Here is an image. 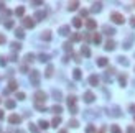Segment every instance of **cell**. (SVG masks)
I'll use <instances>...</instances> for the list:
<instances>
[{
	"instance_id": "4",
	"label": "cell",
	"mask_w": 135,
	"mask_h": 133,
	"mask_svg": "<svg viewBox=\"0 0 135 133\" xmlns=\"http://www.w3.org/2000/svg\"><path fill=\"white\" fill-rule=\"evenodd\" d=\"M82 99H84L86 104H92L94 99H96V95H94L91 90H86V92H84V95H82Z\"/></svg>"
},
{
	"instance_id": "29",
	"label": "cell",
	"mask_w": 135,
	"mask_h": 133,
	"mask_svg": "<svg viewBox=\"0 0 135 133\" xmlns=\"http://www.w3.org/2000/svg\"><path fill=\"white\" fill-rule=\"evenodd\" d=\"M73 77L76 79V81H79V79L82 77V76H81V69H74L73 71Z\"/></svg>"
},
{
	"instance_id": "28",
	"label": "cell",
	"mask_w": 135,
	"mask_h": 133,
	"mask_svg": "<svg viewBox=\"0 0 135 133\" xmlns=\"http://www.w3.org/2000/svg\"><path fill=\"white\" fill-rule=\"evenodd\" d=\"M5 107L7 109H15V100H12V99L5 100Z\"/></svg>"
},
{
	"instance_id": "48",
	"label": "cell",
	"mask_w": 135,
	"mask_h": 133,
	"mask_svg": "<svg viewBox=\"0 0 135 133\" xmlns=\"http://www.w3.org/2000/svg\"><path fill=\"white\" fill-rule=\"evenodd\" d=\"M0 66H7V59L3 56H0Z\"/></svg>"
},
{
	"instance_id": "2",
	"label": "cell",
	"mask_w": 135,
	"mask_h": 133,
	"mask_svg": "<svg viewBox=\"0 0 135 133\" xmlns=\"http://www.w3.org/2000/svg\"><path fill=\"white\" fill-rule=\"evenodd\" d=\"M110 20L114 21V23H117V25H122L124 21H125L124 15H122V13H119V12H112L110 13Z\"/></svg>"
},
{
	"instance_id": "7",
	"label": "cell",
	"mask_w": 135,
	"mask_h": 133,
	"mask_svg": "<svg viewBox=\"0 0 135 133\" xmlns=\"http://www.w3.org/2000/svg\"><path fill=\"white\" fill-rule=\"evenodd\" d=\"M8 122L13 123V125H17V123L21 122V117H20V115H17V113H13V115H10V117H8Z\"/></svg>"
},
{
	"instance_id": "36",
	"label": "cell",
	"mask_w": 135,
	"mask_h": 133,
	"mask_svg": "<svg viewBox=\"0 0 135 133\" xmlns=\"http://www.w3.org/2000/svg\"><path fill=\"white\" fill-rule=\"evenodd\" d=\"M73 25H74V28H81V26H82V21H81V18H74Z\"/></svg>"
},
{
	"instance_id": "40",
	"label": "cell",
	"mask_w": 135,
	"mask_h": 133,
	"mask_svg": "<svg viewBox=\"0 0 135 133\" xmlns=\"http://www.w3.org/2000/svg\"><path fill=\"white\" fill-rule=\"evenodd\" d=\"M28 128H30V131H31V133H40L38 127H36V125H33V123H30V127H28Z\"/></svg>"
},
{
	"instance_id": "24",
	"label": "cell",
	"mask_w": 135,
	"mask_h": 133,
	"mask_svg": "<svg viewBox=\"0 0 135 133\" xmlns=\"http://www.w3.org/2000/svg\"><path fill=\"white\" fill-rule=\"evenodd\" d=\"M44 16H46V12H36V13H35V20H43L44 18Z\"/></svg>"
},
{
	"instance_id": "41",
	"label": "cell",
	"mask_w": 135,
	"mask_h": 133,
	"mask_svg": "<svg viewBox=\"0 0 135 133\" xmlns=\"http://www.w3.org/2000/svg\"><path fill=\"white\" fill-rule=\"evenodd\" d=\"M69 127H71V128H78V127H79V122L73 118V120H69Z\"/></svg>"
},
{
	"instance_id": "9",
	"label": "cell",
	"mask_w": 135,
	"mask_h": 133,
	"mask_svg": "<svg viewBox=\"0 0 135 133\" xmlns=\"http://www.w3.org/2000/svg\"><path fill=\"white\" fill-rule=\"evenodd\" d=\"M69 31H71V28L68 25H63L61 28H59V35L61 36H68V35H69Z\"/></svg>"
},
{
	"instance_id": "14",
	"label": "cell",
	"mask_w": 135,
	"mask_h": 133,
	"mask_svg": "<svg viewBox=\"0 0 135 133\" xmlns=\"http://www.w3.org/2000/svg\"><path fill=\"white\" fill-rule=\"evenodd\" d=\"M104 48H106L107 51H112V49H115V41H112V39H109V41L106 43V46H104Z\"/></svg>"
},
{
	"instance_id": "50",
	"label": "cell",
	"mask_w": 135,
	"mask_h": 133,
	"mask_svg": "<svg viewBox=\"0 0 135 133\" xmlns=\"http://www.w3.org/2000/svg\"><path fill=\"white\" fill-rule=\"evenodd\" d=\"M5 41H7L5 35H2V33H0V44H3V43H5Z\"/></svg>"
},
{
	"instance_id": "30",
	"label": "cell",
	"mask_w": 135,
	"mask_h": 133,
	"mask_svg": "<svg viewBox=\"0 0 135 133\" xmlns=\"http://www.w3.org/2000/svg\"><path fill=\"white\" fill-rule=\"evenodd\" d=\"M25 61H26V63H33V61H35V54H33V53H28V54L25 56Z\"/></svg>"
},
{
	"instance_id": "17",
	"label": "cell",
	"mask_w": 135,
	"mask_h": 133,
	"mask_svg": "<svg viewBox=\"0 0 135 133\" xmlns=\"http://www.w3.org/2000/svg\"><path fill=\"white\" fill-rule=\"evenodd\" d=\"M86 26L89 30H94L97 26V23H96V20H91V18H87V21H86Z\"/></svg>"
},
{
	"instance_id": "56",
	"label": "cell",
	"mask_w": 135,
	"mask_h": 133,
	"mask_svg": "<svg viewBox=\"0 0 135 133\" xmlns=\"http://www.w3.org/2000/svg\"><path fill=\"white\" fill-rule=\"evenodd\" d=\"M81 16H87V10H81Z\"/></svg>"
},
{
	"instance_id": "8",
	"label": "cell",
	"mask_w": 135,
	"mask_h": 133,
	"mask_svg": "<svg viewBox=\"0 0 135 133\" xmlns=\"http://www.w3.org/2000/svg\"><path fill=\"white\" fill-rule=\"evenodd\" d=\"M84 117H86V118H97L99 117V112H97V110H86Z\"/></svg>"
},
{
	"instance_id": "32",
	"label": "cell",
	"mask_w": 135,
	"mask_h": 133,
	"mask_svg": "<svg viewBox=\"0 0 135 133\" xmlns=\"http://www.w3.org/2000/svg\"><path fill=\"white\" fill-rule=\"evenodd\" d=\"M112 115H114V117H122V112H120L119 107H114L112 109Z\"/></svg>"
},
{
	"instance_id": "34",
	"label": "cell",
	"mask_w": 135,
	"mask_h": 133,
	"mask_svg": "<svg viewBox=\"0 0 135 133\" xmlns=\"http://www.w3.org/2000/svg\"><path fill=\"white\" fill-rule=\"evenodd\" d=\"M23 13H25V7H18L15 10V15L17 16H23Z\"/></svg>"
},
{
	"instance_id": "49",
	"label": "cell",
	"mask_w": 135,
	"mask_h": 133,
	"mask_svg": "<svg viewBox=\"0 0 135 133\" xmlns=\"http://www.w3.org/2000/svg\"><path fill=\"white\" fill-rule=\"evenodd\" d=\"M125 133H135V127H127Z\"/></svg>"
},
{
	"instance_id": "59",
	"label": "cell",
	"mask_w": 135,
	"mask_h": 133,
	"mask_svg": "<svg viewBox=\"0 0 135 133\" xmlns=\"http://www.w3.org/2000/svg\"><path fill=\"white\" fill-rule=\"evenodd\" d=\"M99 133H106V128L102 127V128H101V131H99Z\"/></svg>"
},
{
	"instance_id": "54",
	"label": "cell",
	"mask_w": 135,
	"mask_h": 133,
	"mask_svg": "<svg viewBox=\"0 0 135 133\" xmlns=\"http://www.w3.org/2000/svg\"><path fill=\"white\" fill-rule=\"evenodd\" d=\"M69 110H71V113H73V115L78 113V107H73V109H69Z\"/></svg>"
},
{
	"instance_id": "10",
	"label": "cell",
	"mask_w": 135,
	"mask_h": 133,
	"mask_svg": "<svg viewBox=\"0 0 135 133\" xmlns=\"http://www.w3.org/2000/svg\"><path fill=\"white\" fill-rule=\"evenodd\" d=\"M107 64H109L107 57H104V56H102V57H99V59H97V66H99V68H106Z\"/></svg>"
},
{
	"instance_id": "46",
	"label": "cell",
	"mask_w": 135,
	"mask_h": 133,
	"mask_svg": "<svg viewBox=\"0 0 135 133\" xmlns=\"http://www.w3.org/2000/svg\"><path fill=\"white\" fill-rule=\"evenodd\" d=\"M114 72H115V69L112 68V66H107V72L106 74H109V76H110V74H114Z\"/></svg>"
},
{
	"instance_id": "35",
	"label": "cell",
	"mask_w": 135,
	"mask_h": 133,
	"mask_svg": "<svg viewBox=\"0 0 135 133\" xmlns=\"http://www.w3.org/2000/svg\"><path fill=\"white\" fill-rule=\"evenodd\" d=\"M38 125H40V128H43V130H46V128L49 127V123H48L46 120H40V122H38Z\"/></svg>"
},
{
	"instance_id": "60",
	"label": "cell",
	"mask_w": 135,
	"mask_h": 133,
	"mask_svg": "<svg viewBox=\"0 0 135 133\" xmlns=\"http://www.w3.org/2000/svg\"><path fill=\"white\" fill-rule=\"evenodd\" d=\"M17 133H25V131L23 130H17Z\"/></svg>"
},
{
	"instance_id": "19",
	"label": "cell",
	"mask_w": 135,
	"mask_h": 133,
	"mask_svg": "<svg viewBox=\"0 0 135 133\" xmlns=\"http://www.w3.org/2000/svg\"><path fill=\"white\" fill-rule=\"evenodd\" d=\"M53 71H55V68H53L51 64H48L46 71H44V76H46V77H51V76H53Z\"/></svg>"
},
{
	"instance_id": "21",
	"label": "cell",
	"mask_w": 135,
	"mask_h": 133,
	"mask_svg": "<svg viewBox=\"0 0 135 133\" xmlns=\"http://www.w3.org/2000/svg\"><path fill=\"white\" fill-rule=\"evenodd\" d=\"M59 123H61V117H59V115H56V117L51 120V127H56V128H58Z\"/></svg>"
},
{
	"instance_id": "55",
	"label": "cell",
	"mask_w": 135,
	"mask_h": 133,
	"mask_svg": "<svg viewBox=\"0 0 135 133\" xmlns=\"http://www.w3.org/2000/svg\"><path fill=\"white\" fill-rule=\"evenodd\" d=\"M130 25H132L133 28H135V16H132V18H130Z\"/></svg>"
},
{
	"instance_id": "57",
	"label": "cell",
	"mask_w": 135,
	"mask_h": 133,
	"mask_svg": "<svg viewBox=\"0 0 135 133\" xmlns=\"http://www.w3.org/2000/svg\"><path fill=\"white\" fill-rule=\"evenodd\" d=\"M3 8H5V3H3V2H0V10H3Z\"/></svg>"
},
{
	"instance_id": "63",
	"label": "cell",
	"mask_w": 135,
	"mask_h": 133,
	"mask_svg": "<svg viewBox=\"0 0 135 133\" xmlns=\"http://www.w3.org/2000/svg\"><path fill=\"white\" fill-rule=\"evenodd\" d=\"M133 84H135V82H133Z\"/></svg>"
},
{
	"instance_id": "47",
	"label": "cell",
	"mask_w": 135,
	"mask_h": 133,
	"mask_svg": "<svg viewBox=\"0 0 135 133\" xmlns=\"http://www.w3.org/2000/svg\"><path fill=\"white\" fill-rule=\"evenodd\" d=\"M5 28H13V21H12V20L5 21Z\"/></svg>"
},
{
	"instance_id": "51",
	"label": "cell",
	"mask_w": 135,
	"mask_h": 133,
	"mask_svg": "<svg viewBox=\"0 0 135 133\" xmlns=\"http://www.w3.org/2000/svg\"><path fill=\"white\" fill-rule=\"evenodd\" d=\"M20 71H21V72H28V66H26V64H23V66L20 68Z\"/></svg>"
},
{
	"instance_id": "13",
	"label": "cell",
	"mask_w": 135,
	"mask_h": 133,
	"mask_svg": "<svg viewBox=\"0 0 135 133\" xmlns=\"http://www.w3.org/2000/svg\"><path fill=\"white\" fill-rule=\"evenodd\" d=\"M68 105H69V109L76 107V95H69L68 97Z\"/></svg>"
},
{
	"instance_id": "11",
	"label": "cell",
	"mask_w": 135,
	"mask_h": 133,
	"mask_svg": "<svg viewBox=\"0 0 135 133\" xmlns=\"http://www.w3.org/2000/svg\"><path fill=\"white\" fill-rule=\"evenodd\" d=\"M89 84H91V86H99V76L92 74V76L89 77Z\"/></svg>"
},
{
	"instance_id": "58",
	"label": "cell",
	"mask_w": 135,
	"mask_h": 133,
	"mask_svg": "<svg viewBox=\"0 0 135 133\" xmlns=\"http://www.w3.org/2000/svg\"><path fill=\"white\" fill-rule=\"evenodd\" d=\"M3 117H5V115H3V112L0 110V120H3Z\"/></svg>"
},
{
	"instance_id": "44",
	"label": "cell",
	"mask_w": 135,
	"mask_h": 133,
	"mask_svg": "<svg viewBox=\"0 0 135 133\" xmlns=\"http://www.w3.org/2000/svg\"><path fill=\"white\" fill-rule=\"evenodd\" d=\"M79 39H82L81 35H73V36H71V41H79Z\"/></svg>"
},
{
	"instance_id": "39",
	"label": "cell",
	"mask_w": 135,
	"mask_h": 133,
	"mask_svg": "<svg viewBox=\"0 0 135 133\" xmlns=\"http://www.w3.org/2000/svg\"><path fill=\"white\" fill-rule=\"evenodd\" d=\"M101 35H99V33H96V35H94V36H92V41L94 43H96V44H99V43H101Z\"/></svg>"
},
{
	"instance_id": "1",
	"label": "cell",
	"mask_w": 135,
	"mask_h": 133,
	"mask_svg": "<svg viewBox=\"0 0 135 133\" xmlns=\"http://www.w3.org/2000/svg\"><path fill=\"white\" fill-rule=\"evenodd\" d=\"M35 104H40L41 105L43 102H46V99H48V95H46V92H43V90H36L35 92Z\"/></svg>"
},
{
	"instance_id": "61",
	"label": "cell",
	"mask_w": 135,
	"mask_h": 133,
	"mask_svg": "<svg viewBox=\"0 0 135 133\" xmlns=\"http://www.w3.org/2000/svg\"><path fill=\"white\" fill-rule=\"evenodd\" d=\"M59 133H68V131L66 130H59Z\"/></svg>"
},
{
	"instance_id": "52",
	"label": "cell",
	"mask_w": 135,
	"mask_h": 133,
	"mask_svg": "<svg viewBox=\"0 0 135 133\" xmlns=\"http://www.w3.org/2000/svg\"><path fill=\"white\" fill-rule=\"evenodd\" d=\"M73 57H74V61H76V63H81V57H79L78 54H73Z\"/></svg>"
},
{
	"instance_id": "12",
	"label": "cell",
	"mask_w": 135,
	"mask_h": 133,
	"mask_svg": "<svg viewBox=\"0 0 135 133\" xmlns=\"http://www.w3.org/2000/svg\"><path fill=\"white\" fill-rule=\"evenodd\" d=\"M102 31H104L106 35H114L115 33V30L112 28V26H109V25H106V26H102Z\"/></svg>"
},
{
	"instance_id": "6",
	"label": "cell",
	"mask_w": 135,
	"mask_h": 133,
	"mask_svg": "<svg viewBox=\"0 0 135 133\" xmlns=\"http://www.w3.org/2000/svg\"><path fill=\"white\" fill-rule=\"evenodd\" d=\"M135 39V35H130V36L124 41V49H129V48H132V43Z\"/></svg>"
},
{
	"instance_id": "22",
	"label": "cell",
	"mask_w": 135,
	"mask_h": 133,
	"mask_svg": "<svg viewBox=\"0 0 135 133\" xmlns=\"http://www.w3.org/2000/svg\"><path fill=\"white\" fill-rule=\"evenodd\" d=\"M119 84L122 87H125V84H127V76H125V74H120L119 76Z\"/></svg>"
},
{
	"instance_id": "23",
	"label": "cell",
	"mask_w": 135,
	"mask_h": 133,
	"mask_svg": "<svg viewBox=\"0 0 135 133\" xmlns=\"http://www.w3.org/2000/svg\"><path fill=\"white\" fill-rule=\"evenodd\" d=\"M78 7H79V2H69V5H68V10H78Z\"/></svg>"
},
{
	"instance_id": "15",
	"label": "cell",
	"mask_w": 135,
	"mask_h": 133,
	"mask_svg": "<svg viewBox=\"0 0 135 133\" xmlns=\"http://www.w3.org/2000/svg\"><path fill=\"white\" fill-rule=\"evenodd\" d=\"M51 94H53V97H55V100H61V99H63V94L58 90V89H53Z\"/></svg>"
},
{
	"instance_id": "5",
	"label": "cell",
	"mask_w": 135,
	"mask_h": 133,
	"mask_svg": "<svg viewBox=\"0 0 135 133\" xmlns=\"http://www.w3.org/2000/svg\"><path fill=\"white\" fill-rule=\"evenodd\" d=\"M21 21H23V26H25V28H33V26H35V20L31 18V16H25Z\"/></svg>"
},
{
	"instance_id": "3",
	"label": "cell",
	"mask_w": 135,
	"mask_h": 133,
	"mask_svg": "<svg viewBox=\"0 0 135 133\" xmlns=\"http://www.w3.org/2000/svg\"><path fill=\"white\" fill-rule=\"evenodd\" d=\"M30 81H31V84H33V86H40V72H38L36 69H35V71H31Z\"/></svg>"
},
{
	"instance_id": "53",
	"label": "cell",
	"mask_w": 135,
	"mask_h": 133,
	"mask_svg": "<svg viewBox=\"0 0 135 133\" xmlns=\"http://www.w3.org/2000/svg\"><path fill=\"white\" fill-rule=\"evenodd\" d=\"M10 61H18V59H17V54H15V53H13V54L10 56Z\"/></svg>"
},
{
	"instance_id": "45",
	"label": "cell",
	"mask_w": 135,
	"mask_h": 133,
	"mask_svg": "<svg viewBox=\"0 0 135 133\" xmlns=\"http://www.w3.org/2000/svg\"><path fill=\"white\" fill-rule=\"evenodd\" d=\"M17 99L18 100H25V94L23 92H17Z\"/></svg>"
},
{
	"instance_id": "62",
	"label": "cell",
	"mask_w": 135,
	"mask_h": 133,
	"mask_svg": "<svg viewBox=\"0 0 135 133\" xmlns=\"http://www.w3.org/2000/svg\"><path fill=\"white\" fill-rule=\"evenodd\" d=\"M133 5H135V3H133Z\"/></svg>"
},
{
	"instance_id": "33",
	"label": "cell",
	"mask_w": 135,
	"mask_h": 133,
	"mask_svg": "<svg viewBox=\"0 0 135 133\" xmlns=\"http://www.w3.org/2000/svg\"><path fill=\"white\" fill-rule=\"evenodd\" d=\"M38 59L41 61V63H48V59H49V56L48 54H44V53H41V54L38 56Z\"/></svg>"
},
{
	"instance_id": "43",
	"label": "cell",
	"mask_w": 135,
	"mask_h": 133,
	"mask_svg": "<svg viewBox=\"0 0 135 133\" xmlns=\"http://www.w3.org/2000/svg\"><path fill=\"white\" fill-rule=\"evenodd\" d=\"M86 133H96V127H94V125H89V127L86 128Z\"/></svg>"
},
{
	"instance_id": "25",
	"label": "cell",
	"mask_w": 135,
	"mask_h": 133,
	"mask_svg": "<svg viewBox=\"0 0 135 133\" xmlns=\"http://www.w3.org/2000/svg\"><path fill=\"white\" fill-rule=\"evenodd\" d=\"M51 112H55L56 115H59V113L63 112V107H61V105H53V107H51Z\"/></svg>"
},
{
	"instance_id": "26",
	"label": "cell",
	"mask_w": 135,
	"mask_h": 133,
	"mask_svg": "<svg viewBox=\"0 0 135 133\" xmlns=\"http://www.w3.org/2000/svg\"><path fill=\"white\" fill-rule=\"evenodd\" d=\"M17 86H18V84H17V81H12L8 82V90H17Z\"/></svg>"
},
{
	"instance_id": "42",
	"label": "cell",
	"mask_w": 135,
	"mask_h": 133,
	"mask_svg": "<svg viewBox=\"0 0 135 133\" xmlns=\"http://www.w3.org/2000/svg\"><path fill=\"white\" fill-rule=\"evenodd\" d=\"M12 48H13L15 51H17V49H21V44H20L18 41H13V43H12Z\"/></svg>"
},
{
	"instance_id": "38",
	"label": "cell",
	"mask_w": 135,
	"mask_h": 133,
	"mask_svg": "<svg viewBox=\"0 0 135 133\" xmlns=\"http://www.w3.org/2000/svg\"><path fill=\"white\" fill-rule=\"evenodd\" d=\"M110 133H122V130L119 128V125H112L110 127Z\"/></svg>"
},
{
	"instance_id": "31",
	"label": "cell",
	"mask_w": 135,
	"mask_h": 133,
	"mask_svg": "<svg viewBox=\"0 0 135 133\" xmlns=\"http://www.w3.org/2000/svg\"><path fill=\"white\" fill-rule=\"evenodd\" d=\"M15 36H17V38H23V36H25L23 28H17V30H15Z\"/></svg>"
},
{
	"instance_id": "37",
	"label": "cell",
	"mask_w": 135,
	"mask_h": 133,
	"mask_svg": "<svg viewBox=\"0 0 135 133\" xmlns=\"http://www.w3.org/2000/svg\"><path fill=\"white\" fill-rule=\"evenodd\" d=\"M63 48H64V51H68V53H73V46H71V43H69V41L63 44Z\"/></svg>"
},
{
	"instance_id": "16",
	"label": "cell",
	"mask_w": 135,
	"mask_h": 133,
	"mask_svg": "<svg viewBox=\"0 0 135 133\" xmlns=\"http://www.w3.org/2000/svg\"><path fill=\"white\" fill-rule=\"evenodd\" d=\"M102 10V3L101 2H96L92 5V8H91V12H94V13H97V12H101Z\"/></svg>"
},
{
	"instance_id": "20",
	"label": "cell",
	"mask_w": 135,
	"mask_h": 133,
	"mask_svg": "<svg viewBox=\"0 0 135 133\" xmlns=\"http://www.w3.org/2000/svg\"><path fill=\"white\" fill-rule=\"evenodd\" d=\"M81 54L86 56V57H89V56H91V49H89L87 46H82V48H81Z\"/></svg>"
},
{
	"instance_id": "27",
	"label": "cell",
	"mask_w": 135,
	"mask_h": 133,
	"mask_svg": "<svg viewBox=\"0 0 135 133\" xmlns=\"http://www.w3.org/2000/svg\"><path fill=\"white\" fill-rule=\"evenodd\" d=\"M117 59H119V64H122V66H129V59H127V57H124V56H119Z\"/></svg>"
},
{
	"instance_id": "18",
	"label": "cell",
	"mask_w": 135,
	"mask_h": 133,
	"mask_svg": "<svg viewBox=\"0 0 135 133\" xmlns=\"http://www.w3.org/2000/svg\"><path fill=\"white\" fill-rule=\"evenodd\" d=\"M41 39H43V41H49V39H51V31H48V30H46V31H43L41 33Z\"/></svg>"
}]
</instances>
